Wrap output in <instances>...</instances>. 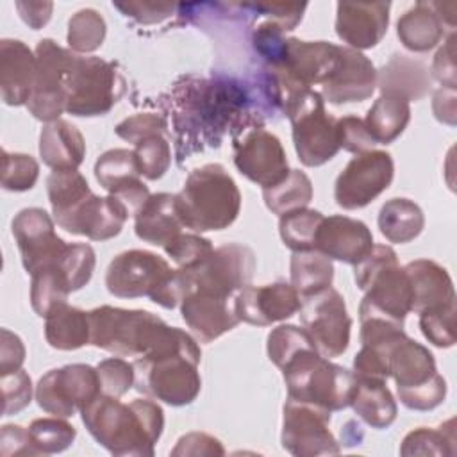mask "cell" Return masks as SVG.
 I'll use <instances>...</instances> for the list:
<instances>
[{"label": "cell", "mask_w": 457, "mask_h": 457, "mask_svg": "<svg viewBox=\"0 0 457 457\" xmlns=\"http://www.w3.org/2000/svg\"><path fill=\"white\" fill-rule=\"evenodd\" d=\"M87 432L112 455L152 457L164 428L162 407L148 398L130 403L100 393L80 411Z\"/></svg>", "instance_id": "cell-1"}, {"label": "cell", "mask_w": 457, "mask_h": 457, "mask_svg": "<svg viewBox=\"0 0 457 457\" xmlns=\"http://www.w3.org/2000/svg\"><path fill=\"white\" fill-rule=\"evenodd\" d=\"M89 345L121 357H143L166 350L182 334V328L170 327L150 311L112 305L89 311Z\"/></svg>", "instance_id": "cell-2"}, {"label": "cell", "mask_w": 457, "mask_h": 457, "mask_svg": "<svg viewBox=\"0 0 457 457\" xmlns=\"http://www.w3.org/2000/svg\"><path fill=\"white\" fill-rule=\"evenodd\" d=\"M107 291L118 298L148 296L164 309H175L189 293L182 270H173L162 257L148 250L118 253L105 271Z\"/></svg>", "instance_id": "cell-3"}, {"label": "cell", "mask_w": 457, "mask_h": 457, "mask_svg": "<svg viewBox=\"0 0 457 457\" xmlns=\"http://www.w3.org/2000/svg\"><path fill=\"white\" fill-rule=\"evenodd\" d=\"M177 196L184 227L195 232L230 227L241 209V193L228 171L216 162L193 170Z\"/></svg>", "instance_id": "cell-4"}, {"label": "cell", "mask_w": 457, "mask_h": 457, "mask_svg": "<svg viewBox=\"0 0 457 457\" xmlns=\"http://www.w3.org/2000/svg\"><path fill=\"white\" fill-rule=\"evenodd\" d=\"M202 352L189 336L182 345L137 357L132 364L136 370V389L171 407L189 405L196 400L202 378L198 373Z\"/></svg>", "instance_id": "cell-5"}, {"label": "cell", "mask_w": 457, "mask_h": 457, "mask_svg": "<svg viewBox=\"0 0 457 457\" xmlns=\"http://www.w3.org/2000/svg\"><path fill=\"white\" fill-rule=\"evenodd\" d=\"M287 398L312 403L325 411H341L350 405L353 371L323 357L312 345L296 352L280 368Z\"/></svg>", "instance_id": "cell-6"}, {"label": "cell", "mask_w": 457, "mask_h": 457, "mask_svg": "<svg viewBox=\"0 0 457 457\" xmlns=\"http://www.w3.org/2000/svg\"><path fill=\"white\" fill-rule=\"evenodd\" d=\"M282 112L293 127V143L303 166L316 168L339 152L336 118L325 111L321 93L305 89L286 104Z\"/></svg>", "instance_id": "cell-7"}, {"label": "cell", "mask_w": 457, "mask_h": 457, "mask_svg": "<svg viewBox=\"0 0 457 457\" xmlns=\"http://www.w3.org/2000/svg\"><path fill=\"white\" fill-rule=\"evenodd\" d=\"M123 93L125 79L114 62L75 54L68 73L66 112L79 118L104 116Z\"/></svg>", "instance_id": "cell-8"}, {"label": "cell", "mask_w": 457, "mask_h": 457, "mask_svg": "<svg viewBox=\"0 0 457 457\" xmlns=\"http://www.w3.org/2000/svg\"><path fill=\"white\" fill-rule=\"evenodd\" d=\"M36 77L27 102L29 112L45 123L61 120L66 111L68 73L75 52L59 46L54 39H41L34 50Z\"/></svg>", "instance_id": "cell-9"}, {"label": "cell", "mask_w": 457, "mask_h": 457, "mask_svg": "<svg viewBox=\"0 0 457 457\" xmlns=\"http://www.w3.org/2000/svg\"><path fill=\"white\" fill-rule=\"evenodd\" d=\"M182 271L187 278L189 293L202 291L230 298L250 284L255 271V253L246 245L227 243L214 248L198 266Z\"/></svg>", "instance_id": "cell-10"}, {"label": "cell", "mask_w": 457, "mask_h": 457, "mask_svg": "<svg viewBox=\"0 0 457 457\" xmlns=\"http://www.w3.org/2000/svg\"><path fill=\"white\" fill-rule=\"evenodd\" d=\"M102 393L96 368L89 364H66L46 371L36 386L37 405L57 418L80 412Z\"/></svg>", "instance_id": "cell-11"}, {"label": "cell", "mask_w": 457, "mask_h": 457, "mask_svg": "<svg viewBox=\"0 0 457 457\" xmlns=\"http://www.w3.org/2000/svg\"><path fill=\"white\" fill-rule=\"evenodd\" d=\"M298 312L302 328L323 357L334 359L346 352L352 320L339 291L327 287L318 295L303 298Z\"/></svg>", "instance_id": "cell-12"}, {"label": "cell", "mask_w": 457, "mask_h": 457, "mask_svg": "<svg viewBox=\"0 0 457 457\" xmlns=\"http://www.w3.org/2000/svg\"><path fill=\"white\" fill-rule=\"evenodd\" d=\"M395 175V162L389 152L368 150L357 154L336 179V204L346 211L366 207L386 191Z\"/></svg>", "instance_id": "cell-13"}, {"label": "cell", "mask_w": 457, "mask_h": 457, "mask_svg": "<svg viewBox=\"0 0 457 457\" xmlns=\"http://www.w3.org/2000/svg\"><path fill=\"white\" fill-rule=\"evenodd\" d=\"M330 414L312 403L287 398L282 416V446L296 457L337 455L341 448L328 428Z\"/></svg>", "instance_id": "cell-14"}, {"label": "cell", "mask_w": 457, "mask_h": 457, "mask_svg": "<svg viewBox=\"0 0 457 457\" xmlns=\"http://www.w3.org/2000/svg\"><path fill=\"white\" fill-rule=\"evenodd\" d=\"M234 164L262 189L282 182L291 171L280 139L262 127L246 129L234 139Z\"/></svg>", "instance_id": "cell-15"}, {"label": "cell", "mask_w": 457, "mask_h": 457, "mask_svg": "<svg viewBox=\"0 0 457 457\" xmlns=\"http://www.w3.org/2000/svg\"><path fill=\"white\" fill-rule=\"evenodd\" d=\"M21 264L29 275L59 261L68 243L55 234L50 214L41 207L21 209L11 223Z\"/></svg>", "instance_id": "cell-16"}, {"label": "cell", "mask_w": 457, "mask_h": 457, "mask_svg": "<svg viewBox=\"0 0 457 457\" xmlns=\"http://www.w3.org/2000/svg\"><path fill=\"white\" fill-rule=\"evenodd\" d=\"M302 307V298L287 282L245 286L234 296V314L239 321L266 327L291 318Z\"/></svg>", "instance_id": "cell-17"}, {"label": "cell", "mask_w": 457, "mask_h": 457, "mask_svg": "<svg viewBox=\"0 0 457 457\" xmlns=\"http://www.w3.org/2000/svg\"><path fill=\"white\" fill-rule=\"evenodd\" d=\"M377 87V70L373 62L359 50L339 46L337 62L321 84V96L334 105L362 102Z\"/></svg>", "instance_id": "cell-18"}, {"label": "cell", "mask_w": 457, "mask_h": 457, "mask_svg": "<svg viewBox=\"0 0 457 457\" xmlns=\"http://www.w3.org/2000/svg\"><path fill=\"white\" fill-rule=\"evenodd\" d=\"M95 177L111 196L127 207L130 216L150 198L148 186L141 180L134 150L112 148L104 152L95 162Z\"/></svg>", "instance_id": "cell-19"}, {"label": "cell", "mask_w": 457, "mask_h": 457, "mask_svg": "<svg viewBox=\"0 0 457 457\" xmlns=\"http://www.w3.org/2000/svg\"><path fill=\"white\" fill-rule=\"evenodd\" d=\"M389 2H339L336 34L353 50L373 48L387 32Z\"/></svg>", "instance_id": "cell-20"}, {"label": "cell", "mask_w": 457, "mask_h": 457, "mask_svg": "<svg viewBox=\"0 0 457 457\" xmlns=\"http://www.w3.org/2000/svg\"><path fill=\"white\" fill-rule=\"evenodd\" d=\"M373 248V234L361 220H353L343 214L323 218L314 250L325 253L328 259H336L346 264H357Z\"/></svg>", "instance_id": "cell-21"}, {"label": "cell", "mask_w": 457, "mask_h": 457, "mask_svg": "<svg viewBox=\"0 0 457 457\" xmlns=\"http://www.w3.org/2000/svg\"><path fill=\"white\" fill-rule=\"evenodd\" d=\"M180 314L191 332L202 343H211L232 330L239 320L228 305V298L191 291L180 302Z\"/></svg>", "instance_id": "cell-22"}, {"label": "cell", "mask_w": 457, "mask_h": 457, "mask_svg": "<svg viewBox=\"0 0 457 457\" xmlns=\"http://www.w3.org/2000/svg\"><path fill=\"white\" fill-rule=\"evenodd\" d=\"M36 77V54L20 39L0 41V95L5 105H27Z\"/></svg>", "instance_id": "cell-23"}, {"label": "cell", "mask_w": 457, "mask_h": 457, "mask_svg": "<svg viewBox=\"0 0 457 457\" xmlns=\"http://www.w3.org/2000/svg\"><path fill=\"white\" fill-rule=\"evenodd\" d=\"M184 225L177 212V196L155 193L134 214V232L139 239L164 248L182 232Z\"/></svg>", "instance_id": "cell-24"}, {"label": "cell", "mask_w": 457, "mask_h": 457, "mask_svg": "<svg viewBox=\"0 0 457 457\" xmlns=\"http://www.w3.org/2000/svg\"><path fill=\"white\" fill-rule=\"evenodd\" d=\"M403 270L411 282L414 312L455 303L453 282L441 264L430 259H416L407 262Z\"/></svg>", "instance_id": "cell-25"}, {"label": "cell", "mask_w": 457, "mask_h": 457, "mask_svg": "<svg viewBox=\"0 0 457 457\" xmlns=\"http://www.w3.org/2000/svg\"><path fill=\"white\" fill-rule=\"evenodd\" d=\"M389 377L396 382V391L414 389L430 382L437 375L434 355L421 343L403 334L389 350Z\"/></svg>", "instance_id": "cell-26"}, {"label": "cell", "mask_w": 457, "mask_h": 457, "mask_svg": "<svg viewBox=\"0 0 457 457\" xmlns=\"http://www.w3.org/2000/svg\"><path fill=\"white\" fill-rule=\"evenodd\" d=\"M441 2H416L396 21L400 43L411 52H428L445 37Z\"/></svg>", "instance_id": "cell-27"}, {"label": "cell", "mask_w": 457, "mask_h": 457, "mask_svg": "<svg viewBox=\"0 0 457 457\" xmlns=\"http://www.w3.org/2000/svg\"><path fill=\"white\" fill-rule=\"evenodd\" d=\"M39 155L54 171L77 170L86 155L84 136L66 120L45 123L39 134Z\"/></svg>", "instance_id": "cell-28"}, {"label": "cell", "mask_w": 457, "mask_h": 457, "mask_svg": "<svg viewBox=\"0 0 457 457\" xmlns=\"http://www.w3.org/2000/svg\"><path fill=\"white\" fill-rule=\"evenodd\" d=\"M46 195L52 214L61 228L71 232L73 223L93 195L86 177L77 170L52 171L46 179Z\"/></svg>", "instance_id": "cell-29"}, {"label": "cell", "mask_w": 457, "mask_h": 457, "mask_svg": "<svg viewBox=\"0 0 457 457\" xmlns=\"http://www.w3.org/2000/svg\"><path fill=\"white\" fill-rule=\"evenodd\" d=\"M127 207L114 196L91 195L79 212L70 234L86 236L93 241H105L118 236L129 220Z\"/></svg>", "instance_id": "cell-30"}, {"label": "cell", "mask_w": 457, "mask_h": 457, "mask_svg": "<svg viewBox=\"0 0 457 457\" xmlns=\"http://www.w3.org/2000/svg\"><path fill=\"white\" fill-rule=\"evenodd\" d=\"M350 405L371 428H387L398 414L396 402L386 380L370 377H355Z\"/></svg>", "instance_id": "cell-31"}, {"label": "cell", "mask_w": 457, "mask_h": 457, "mask_svg": "<svg viewBox=\"0 0 457 457\" xmlns=\"http://www.w3.org/2000/svg\"><path fill=\"white\" fill-rule=\"evenodd\" d=\"M380 93H393L405 100H420L430 87V75L423 62L407 55H395L377 71Z\"/></svg>", "instance_id": "cell-32"}, {"label": "cell", "mask_w": 457, "mask_h": 457, "mask_svg": "<svg viewBox=\"0 0 457 457\" xmlns=\"http://www.w3.org/2000/svg\"><path fill=\"white\" fill-rule=\"evenodd\" d=\"M409 120V100L393 93H380L368 109L364 123L377 145H389L405 130Z\"/></svg>", "instance_id": "cell-33"}, {"label": "cell", "mask_w": 457, "mask_h": 457, "mask_svg": "<svg viewBox=\"0 0 457 457\" xmlns=\"http://www.w3.org/2000/svg\"><path fill=\"white\" fill-rule=\"evenodd\" d=\"M45 320V337L52 348L68 352L89 345V312L64 303Z\"/></svg>", "instance_id": "cell-34"}, {"label": "cell", "mask_w": 457, "mask_h": 457, "mask_svg": "<svg viewBox=\"0 0 457 457\" xmlns=\"http://www.w3.org/2000/svg\"><path fill=\"white\" fill-rule=\"evenodd\" d=\"M380 234L391 243H409L416 239L423 227L425 216L418 204L409 198H391L387 200L377 218Z\"/></svg>", "instance_id": "cell-35"}, {"label": "cell", "mask_w": 457, "mask_h": 457, "mask_svg": "<svg viewBox=\"0 0 457 457\" xmlns=\"http://www.w3.org/2000/svg\"><path fill=\"white\" fill-rule=\"evenodd\" d=\"M289 270L291 286L296 289L302 300L330 287L334 280L332 259L318 250L293 252Z\"/></svg>", "instance_id": "cell-36"}, {"label": "cell", "mask_w": 457, "mask_h": 457, "mask_svg": "<svg viewBox=\"0 0 457 457\" xmlns=\"http://www.w3.org/2000/svg\"><path fill=\"white\" fill-rule=\"evenodd\" d=\"M70 293L66 277L57 262L43 266L30 275V305L41 318L68 303Z\"/></svg>", "instance_id": "cell-37"}, {"label": "cell", "mask_w": 457, "mask_h": 457, "mask_svg": "<svg viewBox=\"0 0 457 457\" xmlns=\"http://www.w3.org/2000/svg\"><path fill=\"white\" fill-rule=\"evenodd\" d=\"M262 198L273 214L282 216L309 205L312 200V182L303 171L291 170L282 182L264 187Z\"/></svg>", "instance_id": "cell-38"}, {"label": "cell", "mask_w": 457, "mask_h": 457, "mask_svg": "<svg viewBox=\"0 0 457 457\" xmlns=\"http://www.w3.org/2000/svg\"><path fill=\"white\" fill-rule=\"evenodd\" d=\"M323 214L314 209H296L280 216L278 232L280 239L293 252L314 250L316 234L323 221Z\"/></svg>", "instance_id": "cell-39"}, {"label": "cell", "mask_w": 457, "mask_h": 457, "mask_svg": "<svg viewBox=\"0 0 457 457\" xmlns=\"http://www.w3.org/2000/svg\"><path fill=\"white\" fill-rule=\"evenodd\" d=\"M455 421L448 420L439 428L418 427L400 446L402 455H455Z\"/></svg>", "instance_id": "cell-40"}, {"label": "cell", "mask_w": 457, "mask_h": 457, "mask_svg": "<svg viewBox=\"0 0 457 457\" xmlns=\"http://www.w3.org/2000/svg\"><path fill=\"white\" fill-rule=\"evenodd\" d=\"M107 25L104 16L95 9H80L68 21L66 41L75 54H91L105 39Z\"/></svg>", "instance_id": "cell-41"}, {"label": "cell", "mask_w": 457, "mask_h": 457, "mask_svg": "<svg viewBox=\"0 0 457 457\" xmlns=\"http://www.w3.org/2000/svg\"><path fill=\"white\" fill-rule=\"evenodd\" d=\"M29 434L39 455L64 452L75 441L77 430L64 418H37L29 425Z\"/></svg>", "instance_id": "cell-42"}, {"label": "cell", "mask_w": 457, "mask_h": 457, "mask_svg": "<svg viewBox=\"0 0 457 457\" xmlns=\"http://www.w3.org/2000/svg\"><path fill=\"white\" fill-rule=\"evenodd\" d=\"M134 157L141 177L157 180L168 171L171 164V148L164 134H155L134 145Z\"/></svg>", "instance_id": "cell-43"}, {"label": "cell", "mask_w": 457, "mask_h": 457, "mask_svg": "<svg viewBox=\"0 0 457 457\" xmlns=\"http://www.w3.org/2000/svg\"><path fill=\"white\" fill-rule=\"evenodd\" d=\"M61 271L66 277L70 291L82 289L93 277L96 257L95 250L87 243H68L66 250L57 261Z\"/></svg>", "instance_id": "cell-44"}, {"label": "cell", "mask_w": 457, "mask_h": 457, "mask_svg": "<svg viewBox=\"0 0 457 457\" xmlns=\"http://www.w3.org/2000/svg\"><path fill=\"white\" fill-rule=\"evenodd\" d=\"M39 177V164L32 155L2 150V187L5 191H29Z\"/></svg>", "instance_id": "cell-45"}, {"label": "cell", "mask_w": 457, "mask_h": 457, "mask_svg": "<svg viewBox=\"0 0 457 457\" xmlns=\"http://www.w3.org/2000/svg\"><path fill=\"white\" fill-rule=\"evenodd\" d=\"M420 328L423 336L439 348L455 345V303L427 309L420 312Z\"/></svg>", "instance_id": "cell-46"}, {"label": "cell", "mask_w": 457, "mask_h": 457, "mask_svg": "<svg viewBox=\"0 0 457 457\" xmlns=\"http://www.w3.org/2000/svg\"><path fill=\"white\" fill-rule=\"evenodd\" d=\"M311 345L312 341L303 328L296 325H278L268 334L266 352L270 361L280 370L287 359H291L296 352Z\"/></svg>", "instance_id": "cell-47"}, {"label": "cell", "mask_w": 457, "mask_h": 457, "mask_svg": "<svg viewBox=\"0 0 457 457\" xmlns=\"http://www.w3.org/2000/svg\"><path fill=\"white\" fill-rule=\"evenodd\" d=\"M214 250L211 239L202 237L198 234H184L180 232L175 239H171L164 252L177 264L179 270H191L205 261Z\"/></svg>", "instance_id": "cell-48"}, {"label": "cell", "mask_w": 457, "mask_h": 457, "mask_svg": "<svg viewBox=\"0 0 457 457\" xmlns=\"http://www.w3.org/2000/svg\"><path fill=\"white\" fill-rule=\"evenodd\" d=\"M95 368L98 371L100 389L104 395L120 398V396L127 395L136 382L134 364L127 362L121 357L104 359Z\"/></svg>", "instance_id": "cell-49"}, {"label": "cell", "mask_w": 457, "mask_h": 457, "mask_svg": "<svg viewBox=\"0 0 457 457\" xmlns=\"http://www.w3.org/2000/svg\"><path fill=\"white\" fill-rule=\"evenodd\" d=\"M2 386V414L11 416L23 411L32 400V380L25 370L0 375Z\"/></svg>", "instance_id": "cell-50"}, {"label": "cell", "mask_w": 457, "mask_h": 457, "mask_svg": "<svg viewBox=\"0 0 457 457\" xmlns=\"http://www.w3.org/2000/svg\"><path fill=\"white\" fill-rule=\"evenodd\" d=\"M400 402L412 411H432L441 405L446 398V380L443 375H436L430 382L418 386L414 389L396 391Z\"/></svg>", "instance_id": "cell-51"}, {"label": "cell", "mask_w": 457, "mask_h": 457, "mask_svg": "<svg viewBox=\"0 0 457 457\" xmlns=\"http://www.w3.org/2000/svg\"><path fill=\"white\" fill-rule=\"evenodd\" d=\"M336 132L339 148L352 152L355 155L373 150V146L377 145L371 134L368 132L364 120L357 116H343L336 120Z\"/></svg>", "instance_id": "cell-52"}, {"label": "cell", "mask_w": 457, "mask_h": 457, "mask_svg": "<svg viewBox=\"0 0 457 457\" xmlns=\"http://www.w3.org/2000/svg\"><path fill=\"white\" fill-rule=\"evenodd\" d=\"M116 136L136 145L137 141L166 132V120L155 112H139L125 118L114 129Z\"/></svg>", "instance_id": "cell-53"}, {"label": "cell", "mask_w": 457, "mask_h": 457, "mask_svg": "<svg viewBox=\"0 0 457 457\" xmlns=\"http://www.w3.org/2000/svg\"><path fill=\"white\" fill-rule=\"evenodd\" d=\"M250 9H255L264 16V20L278 25L284 32L293 30L303 16L307 4H278V2H264V4H248Z\"/></svg>", "instance_id": "cell-54"}, {"label": "cell", "mask_w": 457, "mask_h": 457, "mask_svg": "<svg viewBox=\"0 0 457 457\" xmlns=\"http://www.w3.org/2000/svg\"><path fill=\"white\" fill-rule=\"evenodd\" d=\"M432 75L441 87L457 86V66H455V34L452 32L445 45L437 50L432 62Z\"/></svg>", "instance_id": "cell-55"}, {"label": "cell", "mask_w": 457, "mask_h": 457, "mask_svg": "<svg viewBox=\"0 0 457 457\" xmlns=\"http://www.w3.org/2000/svg\"><path fill=\"white\" fill-rule=\"evenodd\" d=\"M0 455H39L32 445L29 428L21 425H4L0 428Z\"/></svg>", "instance_id": "cell-56"}, {"label": "cell", "mask_w": 457, "mask_h": 457, "mask_svg": "<svg viewBox=\"0 0 457 457\" xmlns=\"http://www.w3.org/2000/svg\"><path fill=\"white\" fill-rule=\"evenodd\" d=\"M223 445L205 434V432H189L177 441V446L171 450V455H223Z\"/></svg>", "instance_id": "cell-57"}, {"label": "cell", "mask_w": 457, "mask_h": 457, "mask_svg": "<svg viewBox=\"0 0 457 457\" xmlns=\"http://www.w3.org/2000/svg\"><path fill=\"white\" fill-rule=\"evenodd\" d=\"M25 361V346L18 334L9 328L0 330V375L21 370Z\"/></svg>", "instance_id": "cell-58"}, {"label": "cell", "mask_w": 457, "mask_h": 457, "mask_svg": "<svg viewBox=\"0 0 457 457\" xmlns=\"http://www.w3.org/2000/svg\"><path fill=\"white\" fill-rule=\"evenodd\" d=\"M116 9H120L125 16L137 20L139 23H155L171 14L175 5L171 4H146V2H112Z\"/></svg>", "instance_id": "cell-59"}, {"label": "cell", "mask_w": 457, "mask_h": 457, "mask_svg": "<svg viewBox=\"0 0 457 457\" xmlns=\"http://www.w3.org/2000/svg\"><path fill=\"white\" fill-rule=\"evenodd\" d=\"M14 7H16L20 18L32 30H39L50 21L54 4L52 2H16Z\"/></svg>", "instance_id": "cell-60"}, {"label": "cell", "mask_w": 457, "mask_h": 457, "mask_svg": "<svg viewBox=\"0 0 457 457\" xmlns=\"http://www.w3.org/2000/svg\"><path fill=\"white\" fill-rule=\"evenodd\" d=\"M455 89L453 87H439L432 96V111L434 116L450 127L455 125Z\"/></svg>", "instance_id": "cell-61"}]
</instances>
